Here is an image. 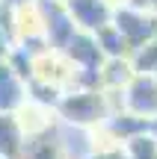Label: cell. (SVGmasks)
I'll use <instances>...</instances> for the list:
<instances>
[{
    "instance_id": "1",
    "label": "cell",
    "mask_w": 157,
    "mask_h": 159,
    "mask_svg": "<svg viewBox=\"0 0 157 159\" xmlns=\"http://www.w3.org/2000/svg\"><path fill=\"white\" fill-rule=\"evenodd\" d=\"M56 115L62 118V124L80 127V130H95L104 127L113 115L110 97L107 91H65L62 103L56 106Z\"/></svg>"
},
{
    "instance_id": "2",
    "label": "cell",
    "mask_w": 157,
    "mask_h": 159,
    "mask_svg": "<svg viewBox=\"0 0 157 159\" xmlns=\"http://www.w3.org/2000/svg\"><path fill=\"white\" fill-rule=\"evenodd\" d=\"M113 27L128 39L130 53H136L157 35V15L154 12H142V9H130V6H116Z\"/></svg>"
},
{
    "instance_id": "3",
    "label": "cell",
    "mask_w": 157,
    "mask_h": 159,
    "mask_svg": "<svg viewBox=\"0 0 157 159\" xmlns=\"http://www.w3.org/2000/svg\"><path fill=\"white\" fill-rule=\"evenodd\" d=\"M122 103H125V112L154 121L157 118V77L136 74L130 80V85L122 91Z\"/></svg>"
},
{
    "instance_id": "4",
    "label": "cell",
    "mask_w": 157,
    "mask_h": 159,
    "mask_svg": "<svg viewBox=\"0 0 157 159\" xmlns=\"http://www.w3.org/2000/svg\"><path fill=\"white\" fill-rule=\"evenodd\" d=\"M62 6L80 33H98V30L110 27L113 12H116L110 0H65Z\"/></svg>"
},
{
    "instance_id": "5",
    "label": "cell",
    "mask_w": 157,
    "mask_h": 159,
    "mask_svg": "<svg viewBox=\"0 0 157 159\" xmlns=\"http://www.w3.org/2000/svg\"><path fill=\"white\" fill-rule=\"evenodd\" d=\"M95 39H98V47H101V53H104L107 59H130L128 39H125L113 24H110V27H104V30H98Z\"/></svg>"
},
{
    "instance_id": "6",
    "label": "cell",
    "mask_w": 157,
    "mask_h": 159,
    "mask_svg": "<svg viewBox=\"0 0 157 159\" xmlns=\"http://www.w3.org/2000/svg\"><path fill=\"white\" fill-rule=\"evenodd\" d=\"M122 150H125L128 159H157V136L151 130L140 133V136H134L130 142H125Z\"/></svg>"
},
{
    "instance_id": "7",
    "label": "cell",
    "mask_w": 157,
    "mask_h": 159,
    "mask_svg": "<svg viewBox=\"0 0 157 159\" xmlns=\"http://www.w3.org/2000/svg\"><path fill=\"white\" fill-rule=\"evenodd\" d=\"M130 65H134L136 74H154L157 71V35L145 47H140L136 53H130Z\"/></svg>"
},
{
    "instance_id": "8",
    "label": "cell",
    "mask_w": 157,
    "mask_h": 159,
    "mask_svg": "<svg viewBox=\"0 0 157 159\" xmlns=\"http://www.w3.org/2000/svg\"><path fill=\"white\" fill-rule=\"evenodd\" d=\"M3 6H9V9H18V6H30V3H36V0H0Z\"/></svg>"
},
{
    "instance_id": "9",
    "label": "cell",
    "mask_w": 157,
    "mask_h": 159,
    "mask_svg": "<svg viewBox=\"0 0 157 159\" xmlns=\"http://www.w3.org/2000/svg\"><path fill=\"white\" fill-rule=\"evenodd\" d=\"M6 44H9V41H6L3 27H0V59H6V56H9V47H6Z\"/></svg>"
},
{
    "instance_id": "10",
    "label": "cell",
    "mask_w": 157,
    "mask_h": 159,
    "mask_svg": "<svg viewBox=\"0 0 157 159\" xmlns=\"http://www.w3.org/2000/svg\"><path fill=\"white\" fill-rule=\"evenodd\" d=\"M145 3H148V12H154V15H157V0H145Z\"/></svg>"
},
{
    "instance_id": "11",
    "label": "cell",
    "mask_w": 157,
    "mask_h": 159,
    "mask_svg": "<svg viewBox=\"0 0 157 159\" xmlns=\"http://www.w3.org/2000/svg\"><path fill=\"white\" fill-rule=\"evenodd\" d=\"M151 133H154V136H157V118L151 121Z\"/></svg>"
}]
</instances>
